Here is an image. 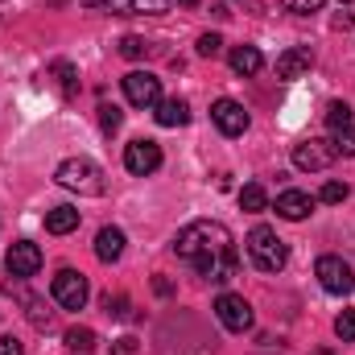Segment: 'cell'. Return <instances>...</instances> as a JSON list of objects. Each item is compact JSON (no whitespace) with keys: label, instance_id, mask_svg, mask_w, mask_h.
<instances>
[{"label":"cell","instance_id":"6da1fadb","mask_svg":"<svg viewBox=\"0 0 355 355\" xmlns=\"http://www.w3.org/2000/svg\"><path fill=\"white\" fill-rule=\"evenodd\" d=\"M174 252H178V261H186L198 277H207V281H215V285H227V281L236 277V268H240L236 236H232L223 223H215V219L186 223L174 240Z\"/></svg>","mask_w":355,"mask_h":355},{"label":"cell","instance_id":"7a4b0ae2","mask_svg":"<svg viewBox=\"0 0 355 355\" xmlns=\"http://www.w3.org/2000/svg\"><path fill=\"white\" fill-rule=\"evenodd\" d=\"M54 182H58V186H67V190H75V194H87V198H95V194H103V190H107L103 170H99L91 157H67V162L54 170Z\"/></svg>","mask_w":355,"mask_h":355},{"label":"cell","instance_id":"3957f363","mask_svg":"<svg viewBox=\"0 0 355 355\" xmlns=\"http://www.w3.org/2000/svg\"><path fill=\"white\" fill-rule=\"evenodd\" d=\"M244 244H248V261L261 272H281V268L289 265V248H285V240L272 227H252Z\"/></svg>","mask_w":355,"mask_h":355},{"label":"cell","instance_id":"277c9868","mask_svg":"<svg viewBox=\"0 0 355 355\" xmlns=\"http://www.w3.org/2000/svg\"><path fill=\"white\" fill-rule=\"evenodd\" d=\"M50 293H54V302L62 306V310H83L91 297V285L83 272H75V268H58L54 272V285H50Z\"/></svg>","mask_w":355,"mask_h":355},{"label":"cell","instance_id":"5b68a950","mask_svg":"<svg viewBox=\"0 0 355 355\" xmlns=\"http://www.w3.org/2000/svg\"><path fill=\"white\" fill-rule=\"evenodd\" d=\"M314 277H318V285H322L327 293H335V297H343V293L355 289V268L347 265L343 257H318Z\"/></svg>","mask_w":355,"mask_h":355},{"label":"cell","instance_id":"8992f818","mask_svg":"<svg viewBox=\"0 0 355 355\" xmlns=\"http://www.w3.org/2000/svg\"><path fill=\"white\" fill-rule=\"evenodd\" d=\"M215 318L223 322V331H232V335H244V331H252V306L240 297V293H219L215 297Z\"/></svg>","mask_w":355,"mask_h":355},{"label":"cell","instance_id":"52a82bcc","mask_svg":"<svg viewBox=\"0 0 355 355\" xmlns=\"http://www.w3.org/2000/svg\"><path fill=\"white\" fill-rule=\"evenodd\" d=\"M124 99L132 103V107H157L162 103V79L157 75H149V71H128L124 75Z\"/></svg>","mask_w":355,"mask_h":355},{"label":"cell","instance_id":"ba28073f","mask_svg":"<svg viewBox=\"0 0 355 355\" xmlns=\"http://www.w3.org/2000/svg\"><path fill=\"white\" fill-rule=\"evenodd\" d=\"M335 157H339V153H335V145H331V141H318V137H310V141L293 145V166H297V170H306V174H322Z\"/></svg>","mask_w":355,"mask_h":355},{"label":"cell","instance_id":"9c48e42d","mask_svg":"<svg viewBox=\"0 0 355 355\" xmlns=\"http://www.w3.org/2000/svg\"><path fill=\"white\" fill-rule=\"evenodd\" d=\"M211 120H215V128H219L223 137H244V132H248V112H244V103H236V99H215V103H211Z\"/></svg>","mask_w":355,"mask_h":355},{"label":"cell","instance_id":"30bf717a","mask_svg":"<svg viewBox=\"0 0 355 355\" xmlns=\"http://www.w3.org/2000/svg\"><path fill=\"white\" fill-rule=\"evenodd\" d=\"M4 265H8V272H12L17 281L37 277V268H42V248H37L33 240H17V244L4 252Z\"/></svg>","mask_w":355,"mask_h":355},{"label":"cell","instance_id":"8fae6325","mask_svg":"<svg viewBox=\"0 0 355 355\" xmlns=\"http://www.w3.org/2000/svg\"><path fill=\"white\" fill-rule=\"evenodd\" d=\"M157 166H162V145H157V141H132V145L124 149V170H128V174L145 178V174H153Z\"/></svg>","mask_w":355,"mask_h":355},{"label":"cell","instance_id":"7c38bea8","mask_svg":"<svg viewBox=\"0 0 355 355\" xmlns=\"http://www.w3.org/2000/svg\"><path fill=\"white\" fill-rule=\"evenodd\" d=\"M314 207H318V198H310L306 190H281V194H277V215H281V219H289V223L310 219V215H314Z\"/></svg>","mask_w":355,"mask_h":355},{"label":"cell","instance_id":"4fadbf2b","mask_svg":"<svg viewBox=\"0 0 355 355\" xmlns=\"http://www.w3.org/2000/svg\"><path fill=\"white\" fill-rule=\"evenodd\" d=\"M310 67H314V50L310 46H289L277 58V79H302V75H310Z\"/></svg>","mask_w":355,"mask_h":355},{"label":"cell","instance_id":"5bb4252c","mask_svg":"<svg viewBox=\"0 0 355 355\" xmlns=\"http://www.w3.org/2000/svg\"><path fill=\"white\" fill-rule=\"evenodd\" d=\"M170 4L174 0H112L107 8L120 17H162V12H170Z\"/></svg>","mask_w":355,"mask_h":355},{"label":"cell","instance_id":"9a60e30c","mask_svg":"<svg viewBox=\"0 0 355 355\" xmlns=\"http://www.w3.org/2000/svg\"><path fill=\"white\" fill-rule=\"evenodd\" d=\"M153 120L162 124V128H182V124H190V103L186 99H162L157 107H153Z\"/></svg>","mask_w":355,"mask_h":355},{"label":"cell","instance_id":"2e32d148","mask_svg":"<svg viewBox=\"0 0 355 355\" xmlns=\"http://www.w3.org/2000/svg\"><path fill=\"white\" fill-rule=\"evenodd\" d=\"M95 257H99L103 265L120 261V257H124V232H120V227H99V236H95Z\"/></svg>","mask_w":355,"mask_h":355},{"label":"cell","instance_id":"e0dca14e","mask_svg":"<svg viewBox=\"0 0 355 355\" xmlns=\"http://www.w3.org/2000/svg\"><path fill=\"white\" fill-rule=\"evenodd\" d=\"M227 62H232V71H236V75H257V71L265 67V54H261L257 46H236Z\"/></svg>","mask_w":355,"mask_h":355},{"label":"cell","instance_id":"ac0fdd59","mask_svg":"<svg viewBox=\"0 0 355 355\" xmlns=\"http://www.w3.org/2000/svg\"><path fill=\"white\" fill-rule=\"evenodd\" d=\"M79 227V211L75 207H54V211H46V232L50 236H71Z\"/></svg>","mask_w":355,"mask_h":355},{"label":"cell","instance_id":"d6986e66","mask_svg":"<svg viewBox=\"0 0 355 355\" xmlns=\"http://www.w3.org/2000/svg\"><path fill=\"white\" fill-rule=\"evenodd\" d=\"M352 120H355L352 103H343V99H331V103H327V128H331V132L352 128Z\"/></svg>","mask_w":355,"mask_h":355},{"label":"cell","instance_id":"ffe728a7","mask_svg":"<svg viewBox=\"0 0 355 355\" xmlns=\"http://www.w3.org/2000/svg\"><path fill=\"white\" fill-rule=\"evenodd\" d=\"M240 207H244L248 215H257V211H265V207H268V194H265V186H261V182H248V186L240 190Z\"/></svg>","mask_w":355,"mask_h":355},{"label":"cell","instance_id":"44dd1931","mask_svg":"<svg viewBox=\"0 0 355 355\" xmlns=\"http://www.w3.org/2000/svg\"><path fill=\"white\" fill-rule=\"evenodd\" d=\"M67 347L75 355H87L95 347V331L91 327H75V331H67Z\"/></svg>","mask_w":355,"mask_h":355},{"label":"cell","instance_id":"7402d4cb","mask_svg":"<svg viewBox=\"0 0 355 355\" xmlns=\"http://www.w3.org/2000/svg\"><path fill=\"white\" fill-rule=\"evenodd\" d=\"M54 75H58L62 95H75V91H79V75H75V67H71V62H54Z\"/></svg>","mask_w":355,"mask_h":355},{"label":"cell","instance_id":"603a6c76","mask_svg":"<svg viewBox=\"0 0 355 355\" xmlns=\"http://www.w3.org/2000/svg\"><path fill=\"white\" fill-rule=\"evenodd\" d=\"M25 310H29V322H33L37 331H46V327L54 322V314H50V310H46L42 302H37V297H25Z\"/></svg>","mask_w":355,"mask_h":355},{"label":"cell","instance_id":"cb8c5ba5","mask_svg":"<svg viewBox=\"0 0 355 355\" xmlns=\"http://www.w3.org/2000/svg\"><path fill=\"white\" fill-rule=\"evenodd\" d=\"M120 54H124V58H145V54H149V42L137 37V33H128V37H120Z\"/></svg>","mask_w":355,"mask_h":355},{"label":"cell","instance_id":"d4e9b609","mask_svg":"<svg viewBox=\"0 0 355 355\" xmlns=\"http://www.w3.org/2000/svg\"><path fill=\"white\" fill-rule=\"evenodd\" d=\"M120 124H124L120 107H116V103H99V128H103V132H116Z\"/></svg>","mask_w":355,"mask_h":355},{"label":"cell","instance_id":"484cf974","mask_svg":"<svg viewBox=\"0 0 355 355\" xmlns=\"http://www.w3.org/2000/svg\"><path fill=\"white\" fill-rule=\"evenodd\" d=\"M331 145H335V153H339V157H355V124H352V128H339Z\"/></svg>","mask_w":355,"mask_h":355},{"label":"cell","instance_id":"4316f807","mask_svg":"<svg viewBox=\"0 0 355 355\" xmlns=\"http://www.w3.org/2000/svg\"><path fill=\"white\" fill-rule=\"evenodd\" d=\"M347 194H352V186H347V182H327V186L318 190V202H343Z\"/></svg>","mask_w":355,"mask_h":355},{"label":"cell","instance_id":"83f0119b","mask_svg":"<svg viewBox=\"0 0 355 355\" xmlns=\"http://www.w3.org/2000/svg\"><path fill=\"white\" fill-rule=\"evenodd\" d=\"M335 335H339L343 343H355V310H343V314L335 318Z\"/></svg>","mask_w":355,"mask_h":355},{"label":"cell","instance_id":"f1b7e54d","mask_svg":"<svg viewBox=\"0 0 355 355\" xmlns=\"http://www.w3.org/2000/svg\"><path fill=\"white\" fill-rule=\"evenodd\" d=\"M198 54H202V58H219V54H223V37H219V33H202V37H198Z\"/></svg>","mask_w":355,"mask_h":355},{"label":"cell","instance_id":"f546056e","mask_svg":"<svg viewBox=\"0 0 355 355\" xmlns=\"http://www.w3.org/2000/svg\"><path fill=\"white\" fill-rule=\"evenodd\" d=\"M327 0H281V8H289V12H297V17H306V12H318Z\"/></svg>","mask_w":355,"mask_h":355},{"label":"cell","instance_id":"4dcf8cb0","mask_svg":"<svg viewBox=\"0 0 355 355\" xmlns=\"http://www.w3.org/2000/svg\"><path fill=\"white\" fill-rule=\"evenodd\" d=\"M103 306H107V314H116V318H128V297H103Z\"/></svg>","mask_w":355,"mask_h":355},{"label":"cell","instance_id":"1f68e13d","mask_svg":"<svg viewBox=\"0 0 355 355\" xmlns=\"http://www.w3.org/2000/svg\"><path fill=\"white\" fill-rule=\"evenodd\" d=\"M0 355H25V347H21V339L4 335V339H0Z\"/></svg>","mask_w":355,"mask_h":355},{"label":"cell","instance_id":"d6a6232c","mask_svg":"<svg viewBox=\"0 0 355 355\" xmlns=\"http://www.w3.org/2000/svg\"><path fill=\"white\" fill-rule=\"evenodd\" d=\"M112 355H137V339H120V343H116V352Z\"/></svg>","mask_w":355,"mask_h":355},{"label":"cell","instance_id":"836d02e7","mask_svg":"<svg viewBox=\"0 0 355 355\" xmlns=\"http://www.w3.org/2000/svg\"><path fill=\"white\" fill-rule=\"evenodd\" d=\"M83 4H87V8H107L112 0H83Z\"/></svg>","mask_w":355,"mask_h":355},{"label":"cell","instance_id":"e575fe53","mask_svg":"<svg viewBox=\"0 0 355 355\" xmlns=\"http://www.w3.org/2000/svg\"><path fill=\"white\" fill-rule=\"evenodd\" d=\"M178 4H186V8H194V4H198V0H178Z\"/></svg>","mask_w":355,"mask_h":355},{"label":"cell","instance_id":"d590c367","mask_svg":"<svg viewBox=\"0 0 355 355\" xmlns=\"http://www.w3.org/2000/svg\"><path fill=\"white\" fill-rule=\"evenodd\" d=\"M314 355H335V352H327V347H322V352H314Z\"/></svg>","mask_w":355,"mask_h":355}]
</instances>
